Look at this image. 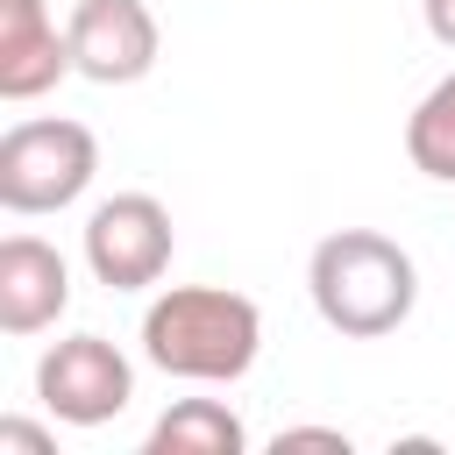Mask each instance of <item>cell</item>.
<instances>
[{
	"label": "cell",
	"instance_id": "obj_3",
	"mask_svg": "<svg viewBox=\"0 0 455 455\" xmlns=\"http://www.w3.org/2000/svg\"><path fill=\"white\" fill-rule=\"evenodd\" d=\"M100 178V135L85 121H64V114H36V121H14L0 135V206L7 213H64L92 192Z\"/></svg>",
	"mask_w": 455,
	"mask_h": 455
},
{
	"label": "cell",
	"instance_id": "obj_9",
	"mask_svg": "<svg viewBox=\"0 0 455 455\" xmlns=\"http://www.w3.org/2000/svg\"><path fill=\"white\" fill-rule=\"evenodd\" d=\"M249 427L228 398H171L149 427V455H242Z\"/></svg>",
	"mask_w": 455,
	"mask_h": 455
},
{
	"label": "cell",
	"instance_id": "obj_5",
	"mask_svg": "<svg viewBox=\"0 0 455 455\" xmlns=\"http://www.w3.org/2000/svg\"><path fill=\"white\" fill-rule=\"evenodd\" d=\"M36 398L50 419L64 427H107L128 412L135 398V363L107 341V334H64L43 348L36 363Z\"/></svg>",
	"mask_w": 455,
	"mask_h": 455
},
{
	"label": "cell",
	"instance_id": "obj_8",
	"mask_svg": "<svg viewBox=\"0 0 455 455\" xmlns=\"http://www.w3.org/2000/svg\"><path fill=\"white\" fill-rule=\"evenodd\" d=\"M71 78V36L43 0H0V100H43Z\"/></svg>",
	"mask_w": 455,
	"mask_h": 455
},
{
	"label": "cell",
	"instance_id": "obj_10",
	"mask_svg": "<svg viewBox=\"0 0 455 455\" xmlns=\"http://www.w3.org/2000/svg\"><path fill=\"white\" fill-rule=\"evenodd\" d=\"M405 156H412L419 178L455 185V71L434 78V85L419 92V107L405 114Z\"/></svg>",
	"mask_w": 455,
	"mask_h": 455
},
{
	"label": "cell",
	"instance_id": "obj_6",
	"mask_svg": "<svg viewBox=\"0 0 455 455\" xmlns=\"http://www.w3.org/2000/svg\"><path fill=\"white\" fill-rule=\"evenodd\" d=\"M64 36H71V71L92 85H135L156 71L164 50L149 0H78L64 14Z\"/></svg>",
	"mask_w": 455,
	"mask_h": 455
},
{
	"label": "cell",
	"instance_id": "obj_4",
	"mask_svg": "<svg viewBox=\"0 0 455 455\" xmlns=\"http://www.w3.org/2000/svg\"><path fill=\"white\" fill-rule=\"evenodd\" d=\"M78 249H85V270L107 291H149L171 270L178 228H171V206L156 192H114V199H100L85 213Z\"/></svg>",
	"mask_w": 455,
	"mask_h": 455
},
{
	"label": "cell",
	"instance_id": "obj_2",
	"mask_svg": "<svg viewBox=\"0 0 455 455\" xmlns=\"http://www.w3.org/2000/svg\"><path fill=\"white\" fill-rule=\"evenodd\" d=\"M263 355V313L235 284H164L142 313V363L178 384H235Z\"/></svg>",
	"mask_w": 455,
	"mask_h": 455
},
{
	"label": "cell",
	"instance_id": "obj_12",
	"mask_svg": "<svg viewBox=\"0 0 455 455\" xmlns=\"http://www.w3.org/2000/svg\"><path fill=\"white\" fill-rule=\"evenodd\" d=\"M270 448H277V455H284V448H327V455H348V434H341V427H277Z\"/></svg>",
	"mask_w": 455,
	"mask_h": 455
},
{
	"label": "cell",
	"instance_id": "obj_7",
	"mask_svg": "<svg viewBox=\"0 0 455 455\" xmlns=\"http://www.w3.org/2000/svg\"><path fill=\"white\" fill-rule=\"evenodd\" d=\"M71 306V263L43 235L0 242V334H43Z\"/></svg>",
	"mask_w": 455,
	"mask_h": 455
},
{
	"label": "cell",
	"instance_id": "obj_1",
	"mask_svg": "<svg viewBox=\"0 0 455 455\" xmlns=\"http://www.w3.org/2000/svg\"><path fill=\"white\" fill-rule=\"evenodd\" d=\"M306 291H313V313L341 341H384L419 306V263L405 242L377 228H334L306 256Z\"/></svg>",
	"mask_w": 455,
	"mask_h": 455
},
{
	"label": "cell",
	"instance_id": "obj_11",
	"mask_svg": "<svg viewBox=\"0 0 455 455\" xmlns=\"http://www.w3.org/2000/svg\"><path fill=\"white\" fill-rule=\"evenodd\" d=\"M0 455H57V434H43L28 419H0Z\"/></svg>",
	"mask_w": 455,
	"mask_h": 455
},
{
	"label": "cell",
	"instance_id": "obj_13",
	"mask_svg": "<svg viewBox=\"0 0 455 455\" xmlns=\"http://www.w3.org/2000/svg\"><path fill=\"white\" fill-rule=\"evenodd\" d=\"M419 14H427V36L441 50H455V0H419Z\"/></svg>",
	"mask_w": 455,
	"mask_h": 455
}]
</instances>
